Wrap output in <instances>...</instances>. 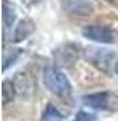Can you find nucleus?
I'll return each mask as SVG.
<instances>
[{"mask_svg": "<svg viewBox=\"0 0 118 121\" xmlns=\"http://www.w3.org/2000/svg\"><path fill=\"white\" fill-rule=\"evenodd\" d=\"M42 81H44V86L50 92L58 95V97H62V99L71 95L70 81L66 79V76L57 66H45L44 74H42Z\"/></svg>", "mask_w": 118, "mask_h": 121, "instance_id": "obj_1", "label": "nucleus"}, {"mask_svg": "<svg viewBox=\"0 0 118 121\" xmlns=\"http://www.w3.org/2000/svg\"><path fill=\"white\" fill-rule=\"evenodd\" d=\"M84 105L95 108V110H112L117 108L118 105L115 102H118L117 97H112L109 92H99V94H89L82 97Z\"/></svg>", "mask_w": 118, "mask_h": 121, "instance_id": "obj_2", "label": "nucleus"}, {"mask_svg": "<svg viewBox=\"0 0 118 121\" xmlns=\"http://www.w3.org/2000/svg\"><path fill=\"white\" fill-rule=\"evenodd\" d=\"M86 58L87 61H91L92 65L99 69H104L107 71L113 61V52L112 50H105V48H99V47H92V48H87L86 50Z\"/></svg>", "mask_w": 118, "mask_h": 121, "instance_id": "obj_3", "label": "nucleus"}, {"mask_svg": "<svg viewBox=\"0 0 118 121\" xmlns=\"http://www.w3.org/2000/svg\"><path fill=\"white\" fill-rule=\"evenodd\" d=\"M55 63L60 66H73L79 58V47L74 44H65L55 50Z\"/></svg>", "mask_w": 118, "mask_h": 121, "instance_id": "obj_4", "label": "nucleus"}, {"mask_svg": "<svg viewBox=\"0 0 118 121\" xmlns=\"http://www.w3.org/2000/svg\"><path fill=\"white\" fill-rule=\"evenodd\" d=\"M84 37L99 42V44H112L113 42V34L109 28L105 26H99V24H92V26H86L82 29Z\"/></svg>", "mask_w": 118, "mask_h": 121, "instance_id": "obj_5", "label": "nucleus"}, {"mask_svg": "<svg viewBox=\"0 0 118 121\" xmlns=\"http://www.w3.org/2000/svg\"><path fill=\"white\" fill-rule=\"evenodd\" d=\"M13 82H15V87H16V92L21 94L23 97H29L36 91V81L27 71L16 73L15 78H13Z\"/></svg>", "mask_w": 118, "mask_h": 121, "instance_id": "obj_6", "label": "nucleus"}, {"mask_svg": "<svg viewBox=\"0 0 118 121\" xmlns=\"http://www.w3.org/2000/svg\"><path fill=\"white\" fill-rule=\"evenodd\" d=\"M65 10L73 13V15H82V16H86V15H91L92 11H94V5L89 3V2H86V0H66Z\"/></svg>", "mask_w": 118, "mask_h": 121, "instance_id": "obj_7", "label": "nucleus"}, {"mask_svg": "<svg viewBox=\"0 0 118 121\" xmlns=\"http://www.w3.org/2000/svg\"><path fill=\"white\" fill-rule=\"evenodd\" d=\"M34 31H36V26H34L32 19H29V18L21 19L18 24H16V28H15V39L13 40L15 42H23L24 39L32 36Z\"/></svg>", "mask_w": 118, "mask_h": 121, "instance_id": "obj_8", "label": "nucleus"}, {"mask_svg": "<svg viewBox=\"0 0 118 121\" xmlns=\"http://www.w3.org/2000/svg\"><path fill=\"white\" fill-rule=\"evenodd\" d=\"M16 18V11L13 8V5H10L8 0H3V15H2V21H3V31H8Z\"/></svg>", "mask_w": 118, "mask_h": 121, "instance_id": "obj_9", "label": "nucleus"}, {"mask_svg": "<svg viewBox=\"0 0 118 121\" xmlns=\"http://www.w3.org/2000/svg\"><path fill=\"white\" fill-rule=\"evenodd\" d=\"M2 89H3V92H2L3 105H8L10 102H13V99H15V95H16L15 82H13V81H8V79H5L3 84H2Z\"/></svg>", "mask_w": 118, "mask_h": 121, "instance_id": "obj_10", "label": "nucleus"}, {"mask_svg": "<svg viewBox=\"0 0 118 121\" xmlns=\"http://www.w3.org/2000/svg\"><path fill=\"white\" fill-rule=\"evenodd\" d=\"M42 121H62V115L57 112V108L50 103V105H47L45 112L42 115Z\"/></svg>", "mask_w": 118, "mask_h": 121, "instance_id": "obj_11", "label": "nucleus"}, {"mask_svg": "<svg viewBox=\"0 0 118 121\" xmlns=\"http://www.w3.org/2000/svg\"><path fill=\"white\" fill-rule=\"evenodd\" d=\"M19 53H21V50H15V53H13V55H10L8 52H5V53H3V71H7V69H8V66L16 60V56H18Z\"/></svg>", "mask_w": 118, "mask_h": 121, "instance_id": "obj_12", "label": "nucleus"}, {"mask_svg": "<svg viewBox=\"0 0 118 121\" xmlns=\"http://www.w3.org/2000/svg\"><path fill=\"white\" fill-rule=\"evenodd\" d=\"M97 116L92 115V113H87V112H78V115L74 116L73 121H95Z\"/></svg>", "mask_w": 118, "mask_h": 121, "instance_id": "obj_13", "label": "nucleus"}, {"mask_svg": "<svg viewBox=\"0 0 118 121\" xmlns=\"http://www.w3.org/2000/svg\"><path fill=\"white\" fill-rule=\"evenodd\" d=\"M115 73H117V76H118V60H117V63H115Z\"/></svg>", "mask_w": 118, "mask_h": 121, "instance_id": "obj_14", "label": "nucleus"}]
</instances>
